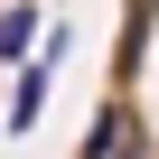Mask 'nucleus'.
I'll use <instances>...</instances> for the list:
<instances>
[{
	"label": "nucleus",
	"instance_id": "nucleus-1",
	"mask_svg": "<svg viewBox=\"0 0 159 159\" xmlns=\"http://www.w3.org/2000/svg\"><path fill=\"white\" fill-rule=\"evenodd\" d=\"M56 66H66V28H47V47L19 66V84H10V131H28L47 112V84H56Z\"/></svg>",
	"mask_w": 159,
	"mask_h": 159
},
{
	"label": "nucleus",
	"instance_id": "nucleus-2",
	"mask_svg": "<svg viewBox=\"0 0 159 159\" xmlns=\"http://www.w3.org/2000/svg\"><path fill=\"white\" fill-rule=\"evenodd\" d=\"M84 159H131V112H122V103H103V112H94V131H84Z\"/></svg>",
	"mask_w": 159,
	"mask_h": 159
},
{
	"label": "nucleus",
	"instance_id": "nucleus-3",
	"mask_svg": "<svg viewBox=\"0 0 159 159\" xmlns=\"http://www.w3.org/2000/svg\"><path fill=\"white\" fill-rule=\"evenodd\" d=\"M28 38H38V10H0V56H28Z\"/></svg>",
	"mask_w": 159,
	"mask_h": 159
}]
</instances>
